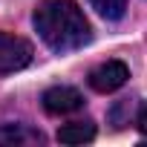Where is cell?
Listing matches in <instances>:
<instances>
[{
    "mask_svg": "<svg viewBox=\"0 0 147 147\" xmlns=\"http://www.w3.org/2000/svg\"><path fill=\"white\" fill-rule=\"evenodd\" d=\"M32 23L52 52H75L92 40L90 20L75 0H40Z\"/></svg>",
    "mask_w": 147,
    "mask_h": 147,
    "instance_id": "obj_1",
    "label": "cell"
},
{
    "mask_svg": "<svg viewBox=\"0 0 147 147\" xmlns=\"http://www.w3.org/2000/svg\"><path fill=\"white\" fill-rule=\"evenodd\" d=\"M32 43L20 35H9L0 32V75H12L20 72L32 63Z\"/></svg>",
    "mask_w": 147,
    "mask_h": 147,
    "instance_id": "obj_2",
    "label": "cell"
},
{
    "mask_svg": "<svg viewBox=\"0 0 147 147\" xmlns=\"http://www.w3.org/2000/svg\"><path fill=\"white\" fill-rule=\"evenodd\" d=\"M130 78V69L121 61H104L90 72V87L95 92H115L118 87H124Z\"/></svg>",
    "mask_w": 147,
    "mask_h": 147,
    "instance_id": "obj_3",
    "label": "cell"
},
{
    "mask_svg": "<svg viewBox=\"0 0 147 147\" xmlns=\"http://www.w3.org/2000/svg\"><path fill=\"white\" fill-rule=\"evenodd\" d=\"M40 104L49 115H69V113H78L84 107V95L75 87H49L43 92Z\"/></svg>",
    "mask_w": 147,
    "mask_h": 147,
    "instance_id": "obj_4",
    "label": "cell"
},
{
    "mask_svg": "<svg viewBox=\"0 0 147 147\" xmlns=\"http://www.w3.org/2000/svg\"><path fill=\"white\" fill-rule=\"evenodd\" d=\"M43 133L29 124H0V144L3 147H32L43 144Z\"/></svg>",
    "mask_w": 147,
    "mask_h": 147,
    "instance_id": "obj_5",
    "label": "cell"
},
{
    "mask_svg": "<svg viewBox=\"0 0 147 147\" xmlns=\"http://www.w3.org/2000/svg\"><path fill=\"white\" fill-rule=\"evenodd\" d=\"M95 138V124L92 121H69L58 130V141L61 144H84Z\"/></svg>",
    "mask_w": 147,
    "mask_h": 147,
    "instance_id": "obj_6",
    "label": "cell"
},
{
    "mask_svg": "<svg viewBox=\"0 0 147 147\" xmlns=\"http://www.w3.org/2000/svg\"><path fill=\"white\" fill-rule=\"evenodd\" d=\"M90 6H92L101 18H107V20H118V18H124L127 0H90Z\"/></svg>",
    "mask_w": 147,
    "mask_h": 147,
    "instance_id": "obj_7",
    "label": "cell"
},
{
    "mask_svg": "<svg viewBox=\"0 0 147 147\" xmlns=\"http://www.w3.org/2000/svg\"><path fill=\"white\" fill-rule=\"evenodd\" d=\"M113 124L115 127H124V124H130V118H133V101L130 98H121L115 107H113Z\"/></svg>",
    "mask_w": 147,
    "mask_h": 147,
    "instance_id": "obj_8",
    "label": "cell"
},
{
    "mask_svg": "<svg viewBox=\"0 0 147 147\" xmlns=\"http://www.w3.org/2000/svg\"><path fill=\"white\" fill-rule=\"evenodd\" d=\"M136 124H138V130H141V133L147 136V104H144V107L138 110V118H136Z\"/></svg>",
    "mask_w": 147,
    "mask_h": 147,
    "instance_id": "obj_9",
    "label": "cell"
}]
</instances>
